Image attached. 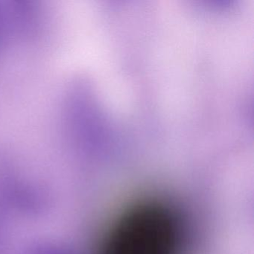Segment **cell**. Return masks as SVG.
Listing matches in <instances>:
<instances>
[{"instance_id": "obj_1", "label": "cell", "mask_w": 254, "mask_h": 254, "mask_svg": "<svg viewBox=\"0 0 254 254\" xmlns=\"http://www.w3.org/2000/svg\"><path fill=\"white\" fill-rule=\"evenodd\" d=\"M182 223L169 205L142 202L123 212L102 241L99 254H180Z\"/></svg>"}]
</instances>
